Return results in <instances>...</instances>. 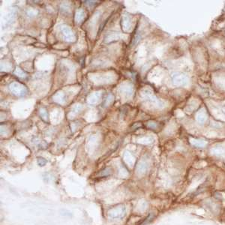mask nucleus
<instances>
[{
	"label": "nucleus",
	"mask_w": 225,
	"mask_h": 225,
	"mask_svg": "<svg viewBox=\"0 0 225 225\" xmlns=\"http://www.w3.org/2000/svg\"><path fill=\"white\" fill-rule=\"evenodd\" d=\"M141 96H142L144 101H146L153 107L161 109V108H163L165 107V104L163 103V101L158 99L151 90L147 89L143 90V92L141 93Z\"/></svg>",
	"instance_id": "obj_1"
},
{
	"label": "nucleus",
	"mask_w": 225,
	"mask_h": 225,
	"mask_svg": "<svg viewBox=\"0 0 225 225\" xmlns=\"http://www.w3.org/2000/svg\"><path fill=\"white\" fill-rule=\"evenodd\" d=\"M126 214L125 207L123 204H118L111 208L107 211V216L110 219H121Z\"/></svg>",
	"instance_id": "obj_2"
},
{
	"label": "nucleus",
	"mask_w": 225,
	"mask_h": 225,
	"mask_svg": "<svg viewBox=\"0 0 225 225\" xmlns=\"http://www.w3.org/2000/svg\"><path fill=\"white\" fill-rule=\"evenodd\" d=\"M172 80L173 85H175L176 86H185L189 83V79L188 77L180 73L172 74Z\"/></svg>",
	"instance_id": "obj_3"
},
{
	"label": "nucleus",
	"mask_w": 225,
	"mask_h": 225,
	"mask_svg": "<svg viewBox=\"0 0 225 225\" xmlns=\"http://www.w3.org/2000/svg\"><path fill=\"white\" fill-rule=\"evenodd\" d=\"M9 89L11 93L17 96H24L27 93V89H26V86L20 84V83H17V82L11 83L9 86Z\"/></svg>",
	"instance_id": "obj_4"
},
{
	"label": "nucleus",
	"mask_w": 225,
	"mask_h": 225,
	"mask_svg": "<svg viewBox=\"0 0 225 225\" xmlns=\"http://www.w3.org/2000/svg\"><path fill=\"white\" fill-rule=\"evenodd\" d=\"M61 31L62 32L65 40L68 42H73L75 41V36L74 35L71 29L66 25H62L61 26Z\"/></svg>",
	"instance_id": "obj_5"
},
{
	"label": "nucleus",
	"mask_w": 225,
	"mask_h": 225,
	"mask_svg": "<svg viewBox=\"0 0 225 225\" xmlns=\"http://www.w3.org/2000/svg\"><path fill=\"white\" fill-rule=\"evenodd\" d=\"M119 92L124 95L127 97H130L132 95L133 92H134V87L131 83H125L122 84L119 87Z\"/></svg>",
	"instance_id": "obj_6"
},
{
	"label": "nucleus",
	"mask_w": 225,
	"mask_h": 225,
	"mask_svg": "<svg viewBox=\"0 0 225 225\" xmlns=\"http://www.w3.org/2000/svg\"><path fill=\"white\" fill-rule=\"evenodd\" d=\"M131 18L130 15L129 14H124L122 16V30L124 32H129L131 29Z\"/></svg>",
	"instance_id": "obj_7"
},
{
	"label": "nucleus",
	"mask_w": 225,
	"mask_h": 225,
	"mask_svg": "<svg viewBox=\"0 0 225 225\" xmlns=\"http://www.w3.org/2000/svg\"><path fill=\"white\" fill-rule=\"evenodd\" d=\"M101 98V92H95L91 93L87 97V103L89 104H96Z\"/></svg>",
	"instance_id": "obj_8"
},
{
	"label": "nucleus",
	"mask_w": 225,
	"mask_h": 225,
	"mask_svg": "<svg viewBox=\"0 0 225 225\" xmlns=\"http://www.w3.org/2000/svg\"><path fill=\"white\" fill-rule=\"evenodd\" d=\"M148 170V164L146 161L141 160L138 162L136 167V173L137 175L141 176L147 173Z\"/></svg>",
	"instance_id": "obj_9"
},
{
	"label": "nucleus",
	"mask_w": 225,
	"mask_h": 225,
	"mask_svg": "<svg viewBox=\"0 0 225 225\" xmlns=\"http://www.w3.org/2000/svg\"><path fill=\"white\" fill-rule=\"evenodd\" d=\"M123 161L129 167H132L134 165V162H135V158L133 156L130 152L126 151V152H125L124 155H123Z\"/></svg>",
	"instance_id": "obj_10"
},
{
	"label": "nucleus",
	"mask_w": 225,
	"mask_h": 225,
	"mask_svg": "<svg viewBox=\"0 0 225 225\" xmlns=\"http://www.w3.org/2000/svg\"><path fill=\"white\" fill-rule=\"evenodd\" d=\"M196 120L200 124H204L206 121L207 120V114L204 109H201L197 113L196 115Z\"/></svg>",
	"instance_id": "obj_11"
},
{
	"label": "nucleus",
	"mask_w": 225,
	"mask_h": 225,
	"mask_svg": "<svg viewBox=\"0 0 225 225\" xmlns=\"http://www.w3.org/2000/svg\"><path fill=\"white\" fill-rule=\"evenodd\" d=\"M82 109H83L82 104H74L72 107L71 110V112L68 113V118H69V119H73L75 116H77V115L80 112V111H81Z\"/></svg>",
	"instance_id": "obj_12"
},
{
	"label": "nucleus",
	"mask_w": 225,
	"mask_h": 225,
	"mask_svg": "<svg viewBox=\"0 0 225 225\" xmlns=\"http://www.w3.org/2000/svg\"><path fill=\"white\" fill-rule=\"evenodd\" d=\"M53 99L55 102L58 103L60 104H64L65 103V96L64 93L62 92H58L53 96Z\"/></svg>",
	"instance_id": "obj_13"
},
{
	"label": "nucleus",
	"mask_w": 225,
	"mask_h": 225,
	"mask_svg": "<svg viewBox=\"0 0 225 225\" xmlns=\"http://www.w3.org/2000/svg\"><path fill=\"white\" fill-rule=\"evenodd\" d=\"M85 16H86V14H85V11H83V9H78L75 13L74 19L77 23H80L84 20Z\"/></svg>",
	"instance_id": "obj_14"
},
{
	"label": "nucleus",
	"mask_w": 225,
	"mask_h": 225,
	"mask_svg": "<svg viewBox=\"0 0 225 225\" xmlns=\"http://www.w3.org/2000/svg\"><path fill=\"white\" fill-rule=\"evenodd\" d=\"M190 143L193 146L197 147H206L207 143L203 140H199V139H191Z\"/></svg>",
	"instance_id": "obj_15"
},
{
	"label": "nucleus",
	"mask_w": 225,
	"mask_h": 225,
	"mask_svg": "<svg viewBox=\"0 0 225 225\" xmlns=\"http://www.w3.org/2000/svg\"><path fill=\"white\" fill-rule=\"evenodd\" d=\"M14 74L16 76H17L18 78H26V76H27L25 72L23 70H21V68H20L19 67H17V68H16V69L14 70Z\"/></svg>",
	"instance_id": "obj_16"
},
{
	"label": "nucleus",
	"mask_w": 225,
	"mask_h": 225,
	"mask_svg": "<svg viewBox=\"0 0 225 225\" xmlns=\"http://www.w3.org/2000/svg\"><path fill=\"white\" fill-rule=\"evenodd\" d=\"M118 38H119V36L116 35V34L111 33L106 36V38H105V42L108 43V42H113V41L118 40Z\"/></svg>",
	"instance_id": "obj_17"
},
{
	"label": "nucleus",
	"mask_w": 225,
	"mask_h": 225,
	"mask_svg": "<svg viewBox=\"0 0 225 225\" xmlns=\"http://www.w3.org/2000/svg\"><path fill=\"white\" fill-rule=\"evenodd\" d=\"M39 114H40L41 117L42 118L43 120L46 122L48 120V113H47V110L44 109V108H41L39 110Z\"/></svg>",
	"instance_id": "obj_18"
},
{
	"label": "nucleus",
	"mask_w": 225,
	"mask_h": 225,
	"mask_svg": "<svg viewBox=\"0 0 225 225\" xmlns=\"http://www.w3.org/2000/svg\"><path fill=\"white\" fill-rule=\"evenodd\" d=\"M111 173H112V172H111V169L109 168V167H107V168L101 170V171L98 173V176L101 177H106L111 175Z\"/></svg>",
	"instance_id": "obj_19"
},
{
	"label": "nucleus",
	"mask_w": 225,
	"mask_h": 225,
	"mask_svg": "<svg viewBox=\"0 0 225 225\" xmlns=\"http://www.w3.org/2000/svg\"><path fill=\"white\" fill-rule=\"evenodd\" d=\"M212 153L214 154V155L221 156L224 154V149H223L221 147H216V148H214V149H212Z\"/></svg>",
	"instance_id": "obj_20"
},
{
	"label": "nucleus",
	"mask_w": 225,
	"mask_h": 225,
	"mask_svg": "<svg viewBox=\"0 0 225 225\" xmlns=\"http://www.w3.org/2000/svg\"><path fill=\"white\" fill-rule=\"evenodd\" d=\"M26 14L29 17H35L38 14V11L37 10L33 9H29L26 11Z\"/></svg>",
	"instance_id": "obj_21"
},
{
	"label": "nucleus",
	"mask_w": 225,
	"mask_h": 225,
	"mask_svg": "<svg viewBox=\"0 0 225 225\" xmlns=\"http://www.w3.org/2000/svg\"><path fill=\"white\" fill-rule=\"evenodd\" d=\"M14 19V12L10 13V14H8L7 17H5V22H6V24H9V23L13 22Z\"/></svg>",
	"instance_id": "obj_22"
},
{
	"label": "nucleus",
	"mask_w": 225,
	"mask_h": 225,
	"mask_svg": "<svg viewBox=\"0 0 225 225\" xmlns=\"http://www.w3.org/2000/svg\"><path fill=\"white\" fill-rule=\"evenodd\" d=\"M37 162L38 165L40 166V167H44V166H45L46 164H47V160L42 157H38L37 158Z\"/></svg>",
	"instance_id": "obj_23"
},
{
	"label": "nucleus",
	"mask_w": 225,
	"mask_h": 225,
	"mask_svg": "<svg viewBox=\"0 0 225 225\" xmlns=\"http://www.w3.org/2000/svg\"><path fill=\"white\" fill-rule=\"evenodd\" d=\"M113 100H114V97H113V95H108L106 101H105L104 105L106 107L109 106L110 104H112Z\"/></svg>",
	"instance_id": "obj_24"
},
{
	"label": "nucleus",
	"mask_w": 225,
	"mask_h": 225,
	"mask_svg": "<svg viewBox=\"0 0 225 225\" xmlns=\"http://www.w3.org/2000/svg\"><path fill=\"white\" fill-rule=\"evenodd\" d=\"M147 127L151 129H156L158 127V125L157 123L155 122H152V121H149V122L147 123Z\"/></svg>",
	"instance_id": "obj_25"
},
{
	"label": "nucleus",
	"mask_w": 225,
	"mask_h": 225,
	"mask_svg": "<svg viewBox=\"0 0 225 225\" xmlns=\"http://www.w3.org/2000/svg\"><path fill=\"white\" fill-rule=\"evenodd\" d=\"M221 110H222V112H223V113H224V114H225V107H222V109H221Z\"/></svg>",
	"instance_id": "obj_26"
}]
</instances>
